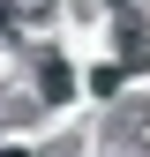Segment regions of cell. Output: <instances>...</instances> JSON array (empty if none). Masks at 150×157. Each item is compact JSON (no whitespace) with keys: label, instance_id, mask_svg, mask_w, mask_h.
I'll use <instances>...</instances> for the list:
<instances>
[{"label":"cell","instance_id":"cell-1","mask_svg":"<svg viewBox=\"0 0 150 157\" xmlns=\"http://www.w3.org/2000/svg\"><path fill=\"white\" fill-rule=\"evenodd\" d=\"M105 150H150V97L143 105H120L105 120Z\"/></svg>","mask_w":150,"mask_h":157},{"label":"cell","instance_id":"cell-2","mask_svg":"<svg viewBox=\"0 0 150 157\" xmlns=\"http://www.w3.org/2000/svg\"><path fill=\"white\" fill-rule=\"evenodd\" d=\"M38 97H45V105H68V97H75V67L60 60V52L38 60Z\"/></svg>","mask_w":150,"mask_h":157},{"label":"cell","instance_id":"cell-3","mask_svg":"<svg viewBox=\"0 0 150 157\" xmlns=\"http://www.w3.org/2000/svg\"><path fill=\"white\" fill-rule=\"evenodd\" d=\"M120 60L128 67H150V23L128 8V0H120Z\"/></svg>","mask_w":150,"mask_h":157},{"label":"cell","instance_id":"cell-4","mask_svg":"<svg viewBox=\"0 0 150 157\" xmlns=\"http://www.w3.org/2000/svg\"><path fill=\"white\" fill-rule=\"evenodd\" d=\"M53 8H60V0H8V23H15V30H38Z\"/></svg>","mask_w":150,"mask_h":157},{"label":"cell","instance_id":"cell-5","mask_svg":"<svg viewBox=\"0 0 150 157\" xmlns=\"http://www.w3.org/2000/svg\"><path fill=\"white\" fill-rule=\"evenodd\" d=\"M120 82H128V60H112V67H90V90H98V97H112Z\"/></svg>","mask_w":150,"mask_h":157}]
</instances>
